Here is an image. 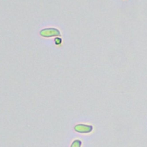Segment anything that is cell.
Instances as JSON below:
<instances>
[{
    "label": "cell",
    "instance_id": "obj_4",
    "mask_svg": "<svg viewBox=\"0 0 147 147\" xmlns=\"http://www.w3.org/2000/svg\"><path fill=\"white\" fill-rule=\"evenodd\" d=\"M61 41H62V40H61L60 38H56V39H55V43H56L57 45H58V44H60Z\"/></svg>",
    "mask_w": 147,
    "mask_h": 147
},
{
    "label": "cell",
    "instance_id": "obj_2",
    "mask_svg": "<svg viewBox=\"0 0 147 147\" xmlns=\"http://www.w3.org/2000/svg\"><path fill=\"white\" fill-rule=\"evenodd\" d=\"M74 130L80 134H89L92 132L93 127L90 125H85V124H78L74 127Z\"/></svg>",
    "mask_w": 147,
    "mask_h": 147
},
{
    "label": "cell",
    "instance_id": "obj_1",
    "mask_svg": "<svg viewBox=\"0 0 147 147\" xmlns=\"http://www.w3.org/2000/svg\"><path fill=\"white\" fill-rule=\"evenodd\" d=\"M40 34L42 37L45 38H49V37H56L60 35V32L58 28H44L40 31Z\"/></svg>",
    "mask_w": 147,
    "mask_h": 147
},
{
    "label": "cell",
    "instance_id": "obj_3",
    "mask_svg": "<svg viewBox=\"0 0 147 147\" xmlns=\"http://www.w3.org/2000/svg\"><path fill=\"white\" fill-rule=\"evenodd\" d=\"M81 145H82L81 140H74V141L72 142V144H71V147H81Z\"/></svg>",
    "mask_w": 147,
    "mask_h": 147
}]
</instances>
